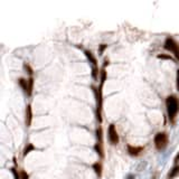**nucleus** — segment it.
Here are the masks:
<instances>
[{
    "instance_id": "obj_17",
    "label": "nucleus",
    "mask_w": 179,
    "mask_h": 179,
    "mask_svg": "<svg viewBox=\"0 0 179 179\" xmlns=\"http://www.w3.org/2000/svg\"><path fill=\"white\" fill-rule=\"evenodd\" d=\"M100 76V72H99V66H92V77L94 80H97Z\"/></svg>"
},
{
    "instance_id": "obj_20",
    "label": "nucleus",
    "mask_w": 179,
    "mask_h": 179,
    "mask_svg": "<svg viewBox=\"0 0 179 179\" xmlns=\"http://www.w3.org/2000/svg\"><path fill=\"white\" fill-rule=\"evenodd\" d=\"M20 171V179H29V175H28V172L24 169H21Z\"/></svg>"
},
{
    "instance_id": "obj_16",
    "label": "nucleus",
    "mask_w": 179,
    "mask_h": 179,
    "mask_svg": "<svg viewBox=\"0 0 179 179\" xmlns=\"http://www.w3.org/2000/svg\"><path fill=\"white\" fill-rule=\"evenodd\" d=\"M24 68H25V71L29 74V77L33 76L34 75V69H33V67L28 64V63H24Z\"/></svg>"
},
{
    "instance_id": "obj_18",
    "label": "nucleus",
    "mask_w": 179,
    "mask_h": 179,
    "mask_svg": "<svg viewBox=\"0 0 179 179\" xmlns=\"http://www.w3.org/2000/svg\"><path fill=\"white\" fill-rule=\"evenodd\" d=\"M11 172H12V176H14V179H20V171H18L17 167H12L11 169Z\"/></svg>"
},
{
    "instance_id": "obj_24",
    "label": "nucleus",
    "mask_w": 179,
    "mask_h": 179,
    "mask_svg": "<svg viewBox=\"0 0 179 179\" xmlns=\"http://www.w3.org/2000/svg\"><path fill=\"white\" fill-rule=\"evenodd\" d=\"M109 62H110L109 58H105L104 60V64H103V67H106V65H109Z\"/></svg>"
},
{
    "instance_id": "obj_14",
    "label": "nucleus",
    "mask_w": 179,
    "mask_h": 179,
    "mask_svg": "<svg viewBox=\"0 0 179 179\" xmlns=\"http://www.w3.org/2000/svg\"><path fill=\"white\" fill-rule=\"evenodd\" d=\"M33 91H34V76H30L28 78V93L27 95L30 96L33 94Z\"/></svg>"
},
{
    "instance_id": "obj_5",
    "label": "nucleus",
    "mask_w": 179,
    "mask_h": 179,
    "mask_svg": "<svg viewBox=\"0 0 179 179\" xmlns=\"http://www.w3.org/2000/svg\"><path fill=\"white\" fill-rule=\"evenodd\" d=\"M108 138H109V141L112 145H117L119 143L120 138H119V133L117 131V128H115V124L111 123L108 128Z\"/></svg>"
},
{
    "instance_id": "obj_1",
    "label": "nucleus",
    "mask_w": 179,
    "mask_h": 179,
    "mask_svg": "<svg viewBox=\"0 0 179 179\" xmlns=\"http://www.w3.org/2000/svg\"><path fill=\"white\" fill-rule=\"evenodd\" d=\"M166 110H167V115H168L169 121L174 122L179 112V99L175 94H171V95L167 96V99H166Z\"/></svg>"
},
{
    "instance_id": "obj_4",
    "label": "nucleus",
    "mask_w": 179,
    "mask_h": 179,
    "mask_svg": "<svg viewBox=\"0 0 179 179\" xmlns=\"http://www.w3.org/2000/svg\"><path fill=\"white\" fill-rule=\"evenodd\" d=\"M163 47H165L166 51H171L175 55V57L179 60V45L172 37H167L166 38L165 44H163Z\"/></svg>"
},
{
    "instance_id": "obj_12",
    "label": "nucleus",
    "mask_w": 179,
    "mask_h": 179,
    "mask_svg": "<svg viewBox=\"0 0 179 179\" xmlns=\"http://www.w3.org/2000/svg\"><path fill=\"white\" fill-rule=\"evenodd\" d=\"M178 175H179V165H175V166L171 168V170L169 171L168 177H169V179H174L175 177H177Z\"/></svg>"
},
{
    "instance_id": "obj_23",
    "label": "nucleus",
    "mask_w": 179,
    "mask_h": 179,
    "mask_svg": "<svg viewBox=\"0 0 179 179\" xmlns=\"http://www.w3.org/2000/svg\"><path fill=\"white\" fill-rule=\"evenodd\" d=\"M178 162H179V152L175 157V165H178Z\"/></svg>"
},
{
    "instance_id": "obj_3",
    "label": "nucleus",
    "mask_w": 179,
    "mask_h": 179,
    "mask_svg": "<svg viewBox=\"0 0 179 179\" xmlns=\"http://www.w3.org/2000/svg\"><path fill=\"white\" fill-rule=\"evenodd\" d=\"M154 147L157 150L161 151L163 150L168 143H169V136H168V133L165 132V131H160L158 133H156V136L154 138Z\"/></svg>"
},
{
    "instance_id": "obj_10",
    "label": "nucleus",
    "mask_w": 179,
    "mask_h": 179,
    "mask_svg": "<svg viewBox=\"0 0 179 179\" xmlns=\"http://www.w3.org/2000/svg\"><path fill=\"white\" fill-rule=\"evenodd\" d=\"M95 134H96V142L97 145H103V129L101 126H99L95 130Z\"/></svg>"
},
{
    "instance_id": "obj_21",
    "label": "nucleus",
    "mask_w": 179,
    "mask_h": 179,
    "mask_svg": "<svg viewBox=\"0 0 179 179\" xmlns=\"http://www.w3.org/2000/svg\"><path fill=\"white\" fill-rule=\"evenodd\" d=\"M106 48H108V45H106V44H101V45L99 46V53H100V55H102Z\"/></svg>"
},
{
    "instance_id": "obj_7",
    "label": "nucleus",
    "mask_w": 179,
    "mask_h": 179,
    "mask_svg": "<svg viewBox=\"0 0 179 179\" xmlns=\"http://www.w3.org/2000/svg\"><path fill=\"white\" fill-rule=\"evenodd\" d=\"M33 123V108L32 104H27L25 110V124L27 128H29Z\"/></svg>"
},
{
    "instance_id": "obj_9",
    "label": "nucleus",
    "mask_w": 179,
    "mask_h": 179,
    "mask_svg": "<svg viewBox=\"0 0 179 179\" xmlns=\"http://www.w3.org/2000/svg\"><path fill=\"white\" fill-rule=\"evenodd\" d=\"M92 168H93L94 172L96 174V176L100 178L102 176V171H103V166L102 163H101V161H95L92 165Z\"/></svg>"
},
{
    "instance_id": "obj_2",
    "label": "nucleus",
    "mask_w": 179,
    "mask_h": 179,
    "mask_svg": "<svg viewBox=\"0 0 179 179\" xmlns=\"http://www.w3.org/2000/svg\"><path fill=\"white\" fill-rule=\"evenodd\" d=\"M94 95H95V101H96V109H95V117L99 123H102V110H103V84L97 86H92Z\"/></svg>"
},
{
    "instance_id": "obj_22",
    "label": "nucleus",
    "mask_w": 179,
    "mask_h": 179,
    "mask_svg": "<svg viewBox=\"0 0 179 179\" xmlns=\"http://www.w3.org/2000/svg\"><path fill=\"white\" fill-rule=\"evenodd\" d=\"M176 87H177V91H179V68L176 72Z\"/></svg>"
},
{
    "instance_id": "obj_8",
    "label": "nucleus",
    "mask_w": 179,
    "mask_h": 179,
    "mask_svg": "<svg viewBox=\"0 0 179 179\" xmlns=\"http://www.w3.org/2000/svg\"><path fill=\"white\" fill-rule=\"evenodd\" d=\"M84 54H85V56L87 57V60H90V63L92 64V66H97V60H96V57L94 56V54L92 53V51H90V49H84Z\"/></svg>"
},
{
    "instance_id": "obj_6",
    "label": "nucleus",
    "mask_w": 179,
    "mask_h": 179,
    "mask_svg": "<svg viewBox=\"0 0 179 179\" xmlns=\"http://www.w3.org/2000/svg\"><path fill=\"white\" fill-rule=\"evenodd\" d=\"M143 150H145V147H142V145H127V151L132 157H138L139 154H141L143 152Z\"/></svg>"
},
{
    "instance_id": "obj_15",
    "label": "nucleus",
    "mask_w": 179,
    "mask_h": 179,
    "mask_svg": "<svg viewBox=\"0 0 179 179\" xmlns=\"http://www.w3.org/2000/svg\"><path fill=\"white\" fill-rule=\"evenodd\" d=\"M100 84H103L104 85V83H105V81H106V71H105V67H102L101 68V72H100Z\"/></svg>"
},
{
    "instance_id": "obj_13",
    "label": "nucleus",
    "mask_w": 179,
    "mask_h": 179,
    "mask_svg": "<svg viewBox=\"0 0 179 179\" xmlns=\"http://www.w3.org/2000/svg\"><path fill=\"white\" fill-rule=\"evenodd\" d=\"M36 148H35V145H33V143H27V145H25V148H24V151H23V156L24 157H26L28 154H30L33 150H35Z\"/></svg>"
},
{
    "instance_id": "obj_11",
    "label": "nucleus",
    "mask_w": 179,
    "mask_h": 179,
    "mask_svg": "<svg viewBox=\"0 0 179 179\" xmlns=\"http://www.w3.org/2000/svg\"><path fill=\"white\" fill-rule=\"evenodd\" d=\"M18 84H19V86L21 87V90H23L26 94L28 93V78L19 77V78H18Z\"/></svg>"
},
{
    "instance_id": "obj_19",
    "label": "nucleus",
    "mask_w": 179,
    "mask_h": 179,
    "mask_svg": "<svg viewBox=\"0 0 179 179\" xmlns=\"http://www.w3.org/2000/svg\"><path fill=\"white\" fill-rule=\"evenodd\" d=\"M157 57H158L159 60H172L171 55H169V54H159Z\"/></svg>"
}]
</instances>
